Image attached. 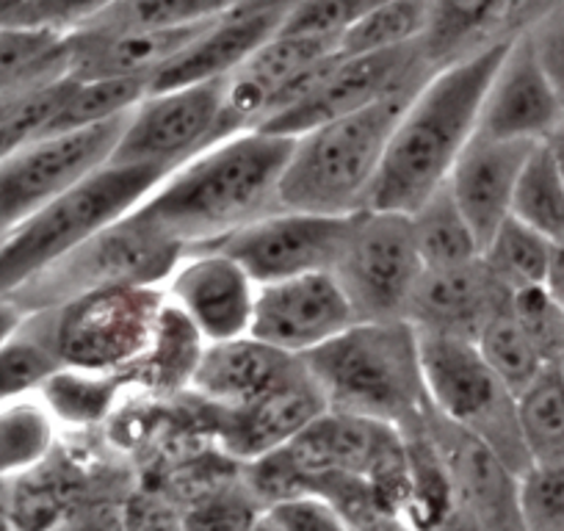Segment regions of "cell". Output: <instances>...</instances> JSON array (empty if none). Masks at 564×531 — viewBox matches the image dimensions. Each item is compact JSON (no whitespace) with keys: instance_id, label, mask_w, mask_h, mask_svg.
I'll list each match as a JSON object with an SVG mask.
<instances>
[{"instance_id":"36","label":"cell","mask_w":564,"mask_h":531,"mask_svg":"<svg viewBox=\"0 0 564 531\" xmlns=\"http://www.w3.org/2000/svg\"><path fill=\"white\" fill-rule=\"evenodd\" d=\"M238 0H117L95 20V29H194L214 23L230 12ZM86 25V29H89Z\"/></svg>"},{"instance_id":"1","label":"cell","mask_w":564,"mask_h":531,"mask_svg":"<svg viewBox=\"0 0 564 531\" xmlns=\"http://www.w3.org/2000/svg\"><path fill=\"white\" fill-rule=\"evenodd\" d=\"M291 150L294 137L243 130L170 172L133 210L188 252L210 247L249 221L280 210L276 192Z\"/></svg>"},{"instance_id":"28","label":"cell","mask_w":564,"mask_h":531,"mask_svg":"<svg viewBox=\"0 0 564 531\" xmlns=\"http://www.w3.org/2000/svg\"><path fill=\"white\" fill-rule=\"evenodd\" d=\"M518 421L531 465H564V377L556 362L518 393Z\"/></svg>"},{"instance_id":"7","label":"cell","mask_w":564,"mask_h":531,"mask_svg":"<svg viewBox=\"0 0 564 531\" xmlns=\"http://www.w3.org/2000/svg\"><path fill=\"white\" fill-rule=\"evenodd\" d=\"M164 307V289L122 285L29 313V322L51 344L62 366L124 377L153 346Z\"/></svg>"},{"instance_id":"16","label":"cell","mask_w":564,"mask_h":531,"mask_svg":"<svg viewBox=\"0 0 564 531\" xmlns=\"http://www.w3.org/2000/svg\"><path fill=\"white\" fill-rule=\"evenodd\" d=\"M208 410L214 415L210 424H214L221 452L236 463L247 465L289 446L318 415L327 413L329 404L302 360L300 371L291 373L269 393L258 395L254 402L232 410Z\"/></svg>"},{"instance_id":"2","label":"cell","mask_w":564,"mask_h":531,"mask_svg":"<svg viewBox=\"0 0 564 531\" xmlns=\"http://www.w3.org/2000/svg\"><path fill=\"white\" fill-rule=\"evenodd\" d=\"M512 36L435 69L415 91L395 124L368 208L412 214L446 186L459 153L479 128L487 86Z\"/></svg>"},{"instance_id":"49","label":"cell","mask_w":564,"mask_h":531,"mask_svg":"<svg viewBox=\"0 0 564 531\" xmlns=\"http://www.w3.org/2000/svg\"><path fill=\"white\" fill-rule=\"evenodd\" d=\"M249 531H285V529H282V525L276 523L274 518H271L269 509H263V512H260V518L254 520L252 529H249Z\"/></svg>"},{"instance_id":"10","label":"cell","mask_w":564,"mask_h":531,"mask_svg":"<svg viewBox=\"0 0 564 531\" xmlns=\"http://www.w3.org/2000/svg\"><path fill=\"white\" fill-rule=\"evenodd\" d=\"M124 117L40 137L0 161V236L111 161Z\"/></svg>"},{"instance_id":"52","label":"cell","mask_w":564,"mask_h":531,"mask_svg":"<svg viewBox=\"0 0 564 531\" xmlns=\"http://www.w3.org/2000/svg\"><path fill=\"white\" fill-rule=\"evenodd\" d=\"M553 148H556V155H558V166H562V181H564V150L558 148L556 142H553Z\"/></svg>"},{"instance_id":"38","label":"cell","mask_w":564,"mask_h":531,"mask_svg":"<svg viewBox=\"0 0 564 531\" xmlns=\"http://www.w3.org/2000/svg\"><path fill=\"white\" fill-rule=\"evenodd\" d=\"M523 531H564V465H529L518 479Z\"/></svg>"},{"instance_id":"42","label":"cell","mask_w":564,"mask_h":531,"mask_svg":"<svg viewBox=\"0 0 564 531\" xmlns=\"http://www.w3.org/2000/svg\"><path fill=\"white\" fill-rule=\"evenodd\" d=\"M523 34L564 102V0H542V7L523 25Z\"/></svg>"},{"instance_id":"35","label":"cell","mask_w":564,"mask_h":531,"mask_svg":"<svg viewBox=\"0 0 564 531\" xmlns=\"http://www.w3.org/2000/svg\"><path fill=\"white\" fill-rule=\"evenodd\" d=\"M432 0H390L340 36L344 53H377L417 45L430 29Z\"/></svg>"},{"instance_id":"6","label":"cell","mask_w":564,"mask_h":531,"mask_svg":"<svg viewBox=\"0 0 564 531\" xmlns=\"http://www.w3.org/2000/svg\"><path fill=\"white\" fill-rule=\"evenodd\" d=\"M186 252L181 241L130 210L3 300H12L29 316L91 291L122 285L164 289Z\"/></svg>"},{"instance_id":"48","label":"cell","mask_w":564,"mask_h":531,"mask_svg":"<svg viewBox=\"0 0 564 531\" xmlns=\"http://www.w3.org/2000/svg\"><path fill=\"white\" fill-rule=\"evenodd\" d=\"M355 531H415V529L401 518H379V520H371V523L360 525V529Z\"/></svg>"},{"instance_id":"41","label":"cell","mask_w":564,"mask_h":531,"mask_svg":"<svg viewBox=\"0 0 564 531\" xmlns=\"http://www.w3.org/2000/svg\"><path fill=\"white\" fill-rule=\"evenodd\" d=\"M512 313L540 349L545 362H556L564 351V305L545 289H525L512 294Z\"/></svg>"},{"instance_id":"29","label":"cell","mask_w":564,"mask_h":531,"mask_svg":"<svg viewBox=\"0 0 564 531\" xmlns=\"http://www.w3.org/2000/svg\"><path fill=\"white\" fill-rule=\"evenodd\" d=\"M551 238L536 232L534 227L523 225L514 216H509L481 247V260L509 294L545 285L547 272H551Z\"/></svg>"},{"instance_id":"51","label":"cell","mask_w":564,"mask_h":531,"mask_svg":"<svg viewBox=\"0 0 564 531\" xmlns=\"http://www.w3.org/2000/svg\"><path fill=\"white\" fill-rule=\"evenodd\" d=\"M551 142H556V144H558V148H562V150H564V122H562V128H558V130H556V137H553V139H551Z\"/></svg>"},{"instance_id":"5","label":"cell","mask_w":564,"mask_h":531,"mask_svg":"<svg viewBox=\"0 0 564 531\" xmlns=\"http://www.w3.org/2000/svg\"><path fill=\"white\" fill-rule=\"evenodd\" d=\"M166 175L170 172L159 166L108 161L78 186L20 221L0 241V296L14 294L86 238L130 214Z\"/></svg>"},{"instance_id":"20","label":"cell","mask_w":564,"mask_h":531,"mask_svg":"<svg viewBox=\"0 0 564 531\" xmlns=\"http://www.w3.org/2000/svg\"><path fill=\"white\" fill-rule=\"evenodd\" d=\"M430 435L446 465L454 496L474 512L485 531H523L518 509L520 476L487 443L430 410Z\"/></svg>"},{"instance_id":"14","label":"cell","mask_w":564,"mask_h":531,"mask_svg":"<svg viewBox=\"0 0 564 531\" xmlns=\"http://www.w3.org/2000/svg\"><path fill=\"white\" fill-rule=\"evenodd\" d=\"M357 324L333 272L258 285L249 335L291 357H305Z\"/></svg>"},{"instance_id":"18","label":"cell","mask_w":564,"mask_h":531,"mask_svg":"<svg viewBox=\"0 0 564 531\" xmlns=\"http://www.w3.org/2000/svg\"><path fill=\"white\" fill-rule=\"evenodd\" d=\"M564 122V102L542 73L523 29L512 36L479 111V133L512 142H547Z\"/></svg>"},{"instance_id":"12","label":"cell","mask_w":564,"mask_h":531,"mask_svg":"<svg viewBox=\"0 0 564 531\" xmlns=\"http://www.w3.org/2000/svg\"><path fill=\"white\" fill-rule=\"evenodd\" d=\"M221 102L225 80L148 91L128 113L111 161L175 172L188 159L216 144Z\"/></svg>"},{"instance_id":"25","label":"cell","mask_w":564,"mask_h":531,"mask_svg":"<svg viewBox=\"0 0 564 531\" xmlns=\"http://www.w3.org/2000/svg\"><path fill=\"white\" fill-rule=\"evenodd\" d=\"M124 388H128V379L122 373L80 371V368L62 366L36 390V399L45 404L56 426L62 424L86 432L106 424Z\"/></svg>"},{"instance_id":"15","label":"cell","mask_w":564,"mask_h":531,"mask_svg":"<svg viewBox=\"0 0 564 531\" xmlns=\"http://www.w3.org/2000/svg\"><path fill=\"white\" fill-rule=\"evenodd\" d=\"M164 294L205 344H219L249 335L258 283L230 254L203 247L183 254Z\"/></svg>"},{"instance_id":"47","label":"cell","mask_w":564,"mask_h":531,"mask_svg":"<svg viewBox=\"0 0 564 531\" xmlns=\"http://www.w3.org/2000/svg\"><path fill=\"white\" fill-rule=\"evenodd\" d=\"M0 531H20L12 518V507H9V485L0 481Z\"/></svg>"},{"instance_id":"17","label":"cell","mask_w":564,"mask_h":531,"mask_svg":"<svg viewBox=\"0 0 564 531\" xmlns=\"http://www.w3.org/2000/svg\"><path fill=\"white\" fill-rule=\"evenodd\" d=\"M340 51V40L324 36L276 34L247 58L230 78H225L216 142L230 139L243 130H258L274 113L282 91L307 67Z\"/></svg>"},{"instance_id":"13","label":"cell","mask_w":564,"mask_h":531,"mask_svg":"<svg viewBox=\"0 0 564 531\" xmlns=\"http://www.w3.org/2000/svg\"><path fill=\"white\" fill-rule=\"evenodd\" d=\"M351 216L280 208L249 221L210 247L238 260L258 285L333 272L349 238Z\"/></svg>"},{"instance_id":"30","label":"cell","mask_w":564,"mask_h":531,"mask_svg":"<svg viewBox=\"0 0 564 531\" xmlns=\"http://www.w3.org/2000/svg\"><path fill=\"white\" fill-rule=\"evenodd\" d=\"M512 216L553 243L564 241V181L553 142L534 144L512 197Z\"/></svg>"},{"instance_id":"8","label":"cell","mask_w":564,"mask_h":531,"mask_svg":"<svg viewBox=\"0 0 564 531\" xmlns=\"http://www.w3.org/2000/svg\"><path fill=\"white\" fill-rule=\"evenodd\" d=\"M421 368L437 415L487 443L518 476L529 468L518 421V395L487 366L476 344L421 338Z\"/></svg>"},{"instance_id":"27","label":"cell","mask_w":564,"mask_h":531,"mask_svg":"<svg viewBox=\"0 0 564 531\" xmlns=\"http://www.w3.org/2000/svg\"><path fill=\"white\" fill-rule=\"evenodd\" d=\"M410 225L423 269H454L481 258V241L465 219L448 183L412 210Z\"/></svg>"},{"instance_id":"9","label":"cell","mask_w":564,"mask_h":531,"mask_svg":"<svg viewBox=\"0 0 564 531\" xmlns=\"http://www.w3.org/2000/svg\"><path fill=\"white\" fill-rule=\"evenodd\" d=\"M333 274L349 296L357 322H406L423 274L410 214L357 210Z\"/></svg>"},{"instance_id":"44","label":"cell","mask_w":564,"mask_h":531,"mask_svg":"<svg viewBox=\"0 0 564 531\" xmlns=\"http://www.w3.org/2000/svg\"><path fill=\"white\" fill-rule=\"evenodd\" d=\"M124 501H95L78 512L67 514L62 523H56L47 531H124L122 518Z\"/></svg>"},{"instance_id":"32","label":"cell","mask_w":564,"mask_h":531,"mask_svg":"<svg viewBox=\"0 0 564 531\" xmlns=\"http://www.w3.org/2000/svg\"><path fill=\"white\" fill-rule=\"evenodd\" d=\"M150 84L139 78H108V80H75L69 78L67 97L62 108L47 124L45 137L67 133V130L91 128V124L111 122L124 117L148 95Z\"/></svg>"},{"instance_id":"45","label":"cell","mask_w":564,"mask_h":531,"mask_svg":"<svg viewBox=\"0 0 564 531\" xmlns=\"http://www.w3.org/2000/svg\"><path fill=\"white\" fill-rule=\"evenodd\" d=\"M545 289L556 296L564 305V241L553 243V258H551V272H547Z\"/></svg>"},{"instance_id":"33","label":"cell","mask_w":564,"mask_h":531,"mask_svg":"<svg viewBox=\"0 0 564 531\" xmlns=\"http://www.w3.org/2000/svg\"><path fill=\"white\" fill-rule=\"evenodd\" d=\"M56 448V421L34 395L0 404V481L25 474Z\"/></svg>"},{"instance_id":"31","label":"cell","mask_w":564,"mask_h":531,"mask_svg":"<svg viewBox=\"0 0 564 531\" xmlns=\"http://www.w3.org/2000/svg\"><path fill=\"white\" fill-rule=\"evenodd\" d=\"M263 509V501L243 479V465H238L194 492L181 509V523L183 531H249Z\"/></svg>"},{"instance_id":"53","label":"cell","mask_w":564,"mask_h":531,"mask_svg":"<svg viewBox=\"0 0 564 531\" xmlns=\"http://www.w3.org/2000/svg\"><path fill=\"white\" fill-rule=\"evenodd\" d=\"M556 366H558V371H562V377H564V351H562V355H558Z\"/></svg>"},{"instance_id":"22","label":"cell","mask_w":564,"mask_h":531,"mask_svg":"<svg viewBox=\"0 0 564 531\" xmlns=\"http://www.w3.org/2000/svg\"><path fill=\"white\" fill-rule=\"evenodd\" d=\"M205 25L164 31L89 25L67 36V75L75 80L139 78L150 84L159 69L197 40Z\"/></svg>"},{"instance_id":"39","label":"cell","mask_w":564,"mask_h":531,"mask_svg":"<svg viewBox=\"0 0 564 531\" xmlns=\"http://www.w3.org/2000/svg\"><path fill=\"white\" fill-rule=\"evenodd\" d=\"M384 3L390 0H300L282 23L280 34L340 40L351 25H357Z\"/></svg>"},{"instance_id":"4","label":"cell","mask_w":564,"mask_h":531,"mask_svg":"<svg viewBox=\"0 0 564 531\" xmlns=\"http://www.w3.org/2000/svg\"><path fill=\"white\" fill-rule=\"evenodd\" d=\"M417 89L395 91L362 111L329 119L296 137L276 205L282 210L329 216H351L368 208L395 124Z\"/></svg>"},{"instance_id":"54","label":"cell","mask_w":564,"mask_h":531,"mask_svg":"<svg viewBox=\"0 0 564 531\" xmlns=\"http://www.w3.org/2000/svg\"><path fill=\"white\" fill-rule=\"evenodd\" d=\"M0 241H3V236H0Z\"/></svg>"},{"instance_id":"50","label":"cell","mask_w":564,"mask_h":531,"mask_svg":"<svg viewBox=\"0 0 564 531\" xmlns=\"http://www.w3.org/2000/svg\"><path fill=\"white\" fill-rule=\"evenodd\" d=\"M20 3H23V0H0V18L7 12H12L14 7H20Z\"/></svg>"},{"instance_id":"23","label":"cell","mask_w":564,"mask_h":531,"mask_svg":"<svg viewBox=\"0 0 564 531\" xmlns=\"http://www.w3.org/2000/svg\"><path fill=\"white\" fill-rule=\"evenodd\" d=\"M302 368V357L260 344L241 335L219 344H205L194 366L188 390L197 402L214 410H232L254 402Z\"/></svg>"},{"instance_id":"37","label":"cell","mask_w":564,"mask_h":531,"mask_svg":"<svg viewBox=\"0 0 564 531\" xmlns=\"http://www.w3.org/2000/svg\"><path fill=\"white\" fill-rule=\"evenodd\" d=\"M62 368L40 329L23 318L18 333L0 346V404H12L36 395V390Z\"/></svg>"},{"instance_id":"40","label":"cell","mask_w":564,"mask_h":531,"mask_svg":"<svg viewBox=\"0 0 564 531\" xmlns=\"http://www.w3.org/2000/svg\"><path fill=\"white\" fill-rule=\"evenodd\" d=\"M117 0H23L20 7L0 18L3 25H23V29L51 31L69 36L75 31L95 23Z\"/></svg>"},{"instance_id":"3","label":"cell","mask_w":564,"mask_h":531,"mask_svg":"<svg viewBox=\"0 0 564 531\" xmlns=\"http://www.w3.org/2000/svg\"><path fill=\"white\" fill-rule=\"evenodd\" d=\"M329 410L406 430L432 410L421 338L406 322H357L302 357Z\"/></svg>"},{"instance_id":"34","label":"cell","mask_w":564,"mask_h":531,"mask_svg":"<svg viewBox=\"0 0 564 531\" xmlns=\"http://www.w3.org/2000/svg\"><path fill=\"white\" fill-rule=\"evenodd\" d=\"M476 349L481 351L487 366L512 388L514 395L523 388H529L542 368L551 366V362H545V357L540 355V349L531 344V338L525 335V329L520 327L518 318H514L512 300H509V305L503 307V311H498L496 316L487 322V327L481 329V335L476 338Z\"/></svg>"},{"instance_id":"24","label":"cell","mask_w":564,"mask_h":531,"mask_svg":"<svg viewBox=\"0 0 564 531\" xmlns=\"http://www.w3.org/2000/svg\"><path fill=\"white\" fill-rule=\"evenodd\" d=\"M542 0H432L423 56L435 69L518 34Z\"/></svg>"},{"instance_id":"26","label":"cell","mask_w":564,"mask_h":531,"mask_svg":"<svg viewBox=\"0 0 564 531\" xmlns=\"http://www.w3.org/2000/svg\"><path fill=\"white\" fill-rule=\"evenodd\" d=\"M67 78V36L0 23V97Z\"/></svg>"},{"instance_id":"19","label":"cell","mask_w":564,"mask_h":531,"mask_svg":"<svg viewBox=\"0 0 564 531\" xmlns=\"http://www.w3.org/2000/svg\"><path fill=\"white\" fill-rule=\"evenodd\" d=\"M509 300L512 294L492 278L481 258L454 269H423L406 311V324L421 338L476 344L487 322L503 311Z\"/></svg>"},{"instance_id":"46","label":"cell","mask_w":564,"mask_h":531,"mask_svg":"<svg viewBox=\"0 0 564 531\" xmlns=\"http://www.w3.org/2000/svg\"><path fill=\"white\" fill-rule=\"evenodd\" d=\"M23 318H25V313L20 311L12 300H3V296H0V346L7 344V340L18 333V327L23 324Z\"/></svg>"},{"instance_id":"21","label":"cell","mask_w":564,"mask_h":531,"mask_svg":"<svg viewBox=\"0 0 564 531\" xmlns=\"http://www.w3.org/2000/svg\"><path fill=\"white\" fill-rule=\"evenodd\" d=\"M540 142L492 139L476 130L448 175V188L481 247L512 216V197L525 159Z\"/></svg>"},{"instance_id":"43","label":"cell","mask_w":564,"mask_h":531,"mask_svg":"<svg viewBox=\"0 0 564 531\" xmlns=\"http://www.w3.org/2000/svg\"><path fill=\"white\" fill-rule=\"evenodd\" d=\"M269 514L285 531H355L344 512L318 496H291L269 503Z\"/></svg>"},{"instance_id":"11","label":"cell","mask_w":564,"mask_h":531,"mask_svg":"<svg viewBox=\"0 0 564 531\" xmlns=\"http://www.w3.org/2000/svg\"><path fill=\"white\" fill-rule=\"evenodd\" d=\"M432 73L435 67L423 56L421 42L377 53L340 51L305 100L258 130L296 139L329 119L362 111L395 91L417 89L432 78Z\"/></svg>"}]
</instances>
